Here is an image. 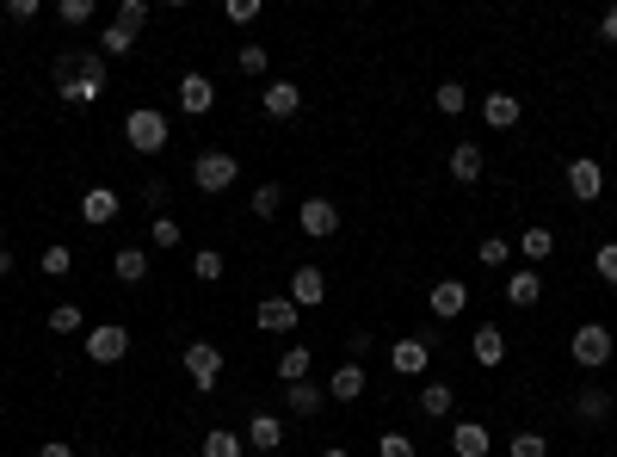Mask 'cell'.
<instances>
[{
    "instance_id": "51",
    "label": "cell",
    "mask_w": 617,
    "mask_h": 457,
    "mask_svg": "<svg viewBox=\"0 0 617 457\" xmlns=\"http://www.w3.org/2000/svg\"><path fill=\"white\" fill-rule=\"evenodd\" d=\"M7 272H13V254H7V248H0V278H7Z\"/></svg>"
},
{
    "instance_id": "45",
    "label": "cell",
    "mask_w": 617,
    "mask_h": 457,
    "mask_svg": "<svg viewBox=\"0 0 617 457\" xmlns=\"http://www.w3.org/2000/svg\"><path fill=\"white\" fill-rule=\"evenodd\" d=\"M7 19H13V25H31V19H38V0H7Z\"/></svg>"
},
{
    "instance_id": "38",
    "label": "cell",
    "mask_w": 617,
    "mask_h": 457,
    "mask_svg": "<svg viewBox=\"0 0 617 457\" xmlns=\"http://www.w3.org/2000/svg\"><path fill=\"white\" fill-rule=\"evenodd\" d=\"M506 254H513V248H506V235H488V241H476V260H482L488 272H500V266H506Z\"/></svg>"
},
{
    "instance_id": "23",
    "label": "cell",
    "mask_w": 617,
    "mask_h": 457,
    "mask_svg": "<svg viewBox=\"0 0 617 457\" xmlns=\"http://www.w3.org/2000/svg\"><path fill=\"white\" fill-rule=\"evenodd\" d=\"M247 445H260V451H278V445H284V420L260 408V414L247 420Z\"/></svg>"
},
{
    "instance_id": "52",
    "label": "cell",
    "mask_w": 617,
    "mask_h": 457,
    "mask_svg": "<svg viewBox=\"0 0 617 457\" xmlns=\"http://www.w3.org/2000/svg\"><path fill=\"white\" fill-rule=\"evenodd\" d=\"M321 457H352V451H346V445H328V451H321Z\"/></svg>"
},
{
    "instance_id": "4",
    "label": "cell",
    "mask_w": 617,
    "mask_h": 457,
    "mask_svg": "<svg viewBox=\"0 0 617 457\" xmlns=\"http://www.w3.org/2000/svg\"><path fill=\"white\" fill-rule=\"evenodd\" d=\"M568 353H574L580 371H605L611 365V328L605 322H580L574 340H568Z\"/></svg>"
},
{
    "instance_id": "48",
    "label": "cell",
    "mask_w": 617,
    "mask_h": 457,
    "mask_svg": "<svg viewBox=\"0 0 617 457\" xmlns=\"http://www.w3.org/2000/svg\"><path fill=\"white\" fill-rule=\"evenodd\" d=\"M599 38L617 50V7H605V19H599Z\"/></svg>"
},
{
    "instance_id": "2",
    "label": "cell",
    "mask_w": 617,
    "mask_h": 457,
    "mask_svg": "<svg viewBox=\"0 0 617 457\" xmlns=\"http://www.w3.org/2000/svg\"><path fill=\"white\" fill-rule=\"evenodd\" d=\"M62 81H87L93 93H105V81H112V62H105L99 50H62L56 56V87Z\"/></svg>"
},
{
    "instance_id": "18",
    "label": "cell",
    "mask_w": 617,
    "mask_h": 457,
    "mask_svg": "<svg viewBox=\"0 0 617 457\" xmlns=\"http://www.w3.org/2000/svg\"><path fill=\"white\" fill-rule=\"evenodd\" d=\"M260 105H266V118H297V105H303V93H297V81H272L266 93H260Z\"/></svg>"
},
{
    "instance_id": "13",
    "label": "cell",
    "mask_w": 617,
    "mask_h": 457,
    "mask_svg": "<svg viewBox=\"0 0 617 457\" xmlns=\"http://www.w3.org/2000/svg\"><path fill=\"white\" fill-rule=\"evenodd\" d=\"M519 118H525V99H513V93H506V87L482 99V124H488V130H513Z\"/></svg>"
},
{
    "instance_id": "33",
    "label": "cell",
    "mask_w": 617,
    "mask_h": 457,
    "mask_svg": "<svg viewBox=\"0 0 617 457\" xmlns=\"http://www.w3.org/2000/svg\"><path fill=\"white\" fill-rule=\"evenodd\" d=\"M247 204H253V217H260V223H272V217H278V204H284V186H272V180H266Z\"/></svg>"
},
{
    "instance_id": "9",
    "label": "cell",
    "mask_w": 617,
    "mask_h": 457,
    "mask_svg": "<svg viewBox=\"0 0 617 457\" xmlns=\"http://www.w3.org/2000/svg\"><path fill=\"white\" fill-rule=\"evenodd\" d=\"M426 309L439 315V322H457V315L469 309V285H463V278H439V285L426 291Z\"/></svg>"
},
{
    "instance_id": "47",
    "label": "cell",
    "mask_w": 617,
    "mask_h": 457,
    "mask_svg": "<svg viewBox=\"0 0 617 457\" xmlns=\"http://www.w3.org/2000/svg\"><path fill=\"white\" fill-rule=\"evenodd\" d=\"M346 346H352V359H358V365H365V353H371V346H377V340H371V334H365V328H358V334H352V340H346Z\"/></svg>"
},
{
    "instance_id": "50",
    "label": "cell",
    "mask_w": 617,
    "mask_h": 457,
    "mask_svg": "<svg viewBox=\"0 0 617 457\" xmlns=\"http://www.w3.org/2000/svg\"><path fill=\"white\" fill-rule=\"evenodd\" d=\"M142 198H149V204H155V217H161V204H167V186H161V180H149V186H142Z\"/></svg>"
},
{
    "instance_id": "7",
    "label": "cell",
    "mask_w": 617,
    "mask_h": 457,
    "mask_svg": "<svg viewBox=\"0 0 617 457\" xmlns=\"http://www.w3.org/2000/svg\"><path fill=\"white\" fill-rule=\"evenodd\" d=\"M124 353H130V328H118V322L87 328V359H93V365H118Z\"/></svg>"
},
{
    "instance_id": "15",
    "label": "cell",
    "mask_w": 617,
    "mask_h": 457,
    "mask_svg": "<svg viewBox=\"0 0 617 457\" xmlns=\"http://www.w3.org/2000/svg\"><path fill=\"white\" fill-rule=\"evenodd\" d=\"M210 105H216V81L210 75H186V81H179V112H186V118H204Z\"/></svg>"
},
{
    "instance_id": "11",
    "label": "cell",
    "mask_w": 617,
    "mask_h": 457,
    "mask_svg": "<svg viewBox=\"0 0 617 457\" xmlns=\"http://www.w3.org/2000/svg\"><path fill=\"white\" fill-rule=\"evenodd\" d=\"M290 303H297V309H321V303H328V278H321V266H297V272H290Z\"/></svg>"
},
{
    "instance_id": "22",
    "label": "cell",
    "mask_w": 617,
    "mask_h": 457,
    "mask_svg": "<svg viewBox=\"0 0 617 457\" xmlns=\"http://www.w3.org/2000/svg\"><path fill=\"white\" fill-rule=\"evenodd\" d=\"M574 414L587 420V427H599V420L611 414V396L599 390V383H580V390H574Z\"/></svg>"
},
{
    "instance_id": "43",
    "label": "cell",
    "mask_w": 617,
    "mask_h": 457,
    "mask_svg": "<svg viewBox=\"0 0 617 457\" xmlns=\"http://www.w3.org/2000/svg\"><path fill=\"white\" fill-rule=\"evenodd\" d=\"M593 272L605 278V285H617V241H605V248L593 254Z\"/></svg>"
},
{
    "instance_id": "35",
    "label": "cell",
    "mask_w": 617,
    "mask_h": 457,
    "mask_svg": "<svg viewBox=\"0 0 617 457\" xmlns=\"http://www.w3.org/2000/svg\"><path fill=\"white\" fill-rule=\"evenodd\" d=\"M38 266H44L50 278H68V272H75V248H62V241H56V248L38 254Z\"/></svg>"
},
{
    "instance_id": "17",
    "label": "cell",
    "mask_w": 617,
    "mask_h": 457,
    "mask_svg": "<svg viewBox=\"0 0 617 457\" xmlns=\"http://www.w3.org/2000/svg\"><path fill=\"white\" fill-rule=\"evenodd\" d=\"M284 408H290V414H297V420H315L321 408H328V396H321V390H315V383L303 377V383H284Z\"/></svg>"
},
{
    "instance_id": "19",
    "label": "cell",
    "mask_w": 617,
    "mask_h": 457,
    "mask_svg": "<svg viewBox=\"0 0 617 457\" xmlns=\"http://www.w3.org/2000/svg\"><path fill=\"white\" fill-rule=\"evenodd\" d=\"M297 303H290V297H260V328L266 334H290V328H297Z\"/></svg>"
},
{
    "instance_id": "31",
    "label": "cell",
    "mask_w": 617,
    "mask_h": 457,
    "mask_svg": "<svg viewBox=\"0 0 617 457\" xmlns=\"http://www.w3.org/2000/svg\"><path fill=\"white\" fill-rule=\"evenodd\" d=\"M118 31H130V38H136V31L142 25H149V0H118V19H112Z\"/></svg>"
},
{
    "instance_id": "21",
    "label": "cell",
    "mask_w": 617,
    "mask_h": 457,
    "mask_svg": "<svg viewBox=\"0 0 617 457\" xmlns=\"http://www.w3.org/2000/svg\"><path fill=\"white\" fill-rule=\"evenodd\" d=\"M482 167H488V161H482V149H476V143H457V149H451V180H457V186H476V180H482Z\"/></svg>"
},
{
    "instance_id": "29",
    "label": "cell",
    "mask_w": 617,
    "mask_h": 457,
    "mask_svg": "<svg viewBox=\"0 0 617 457\" xmlns=\"http://www.w3.org/2000/svg\"><path fill=\"white\" fill-rule=\"evenodd\" d=\"M223 272H229V260L216 254V248H198V254H192V278H198V285H216Z\"/></svg>"
},
{
    "instance_id": "34",
    "label": "cell",
    "mask_w": 617,
    "mask_h": 457,
    "mask_svg": "<svg viewBox=\"0 0 617 457\" xmlns=\"http://www.w3.org/2000/svg\"><path fill=\"white\" fill-rule=\"evenodd\" d=\"M130 50H136L130 31H118V25H105V31H99V56H105V62H112V56H130Z\"/></svg>"
},
{
    "instance_id": "3",
    "label": "cell",
    "mask_w": 617,
    "mask_h": 457,
    "mask_svg": "<svg viewBox=\"0 0 617 457\" xmlns=\"http://www.w3.org/2000/svg\"><path fill=\"white\" fill-rule=\"evenodd\" d=\"M241 180V161L235 155H223V149H204L198 161H192V186L204 192V198H216V192H229Z\"/></svg>"
},
{
    "instance_id": "40",
    "label": "cell",
    "mask_w": 617,
    "mask_h": 457,
    "mask_svg": "<svg viewBox=\"0 0 617 457\" xmlns=\"http://www.w3.org/2000/svg\"><path fill=\"white\" fill-rule=\"evenodd\" d=\"M266 62H272V50H260V44H241V50H235L241 75H266Z\"/></svg>"
},
{
    "instance_id": "25",
    "label": "cell",
    "mask_w": 617,
    "mask_h": 457,
    "mask_svg": "<svg viewBox=\"0 0 617 457\" xmlns=\"http://www.w3.org/2000/svg\"><path fill=\"white\" fill-rule=\"evenodd\" d=\"M451 408H457V390H451V383H439V377H432L426 390H420V414H426V420H445Z\"/></svg>"
},
{
    "instance_id": "20",
    "label": "cell",
    "mask_w": 617,
    "mask_h": 457,
    "mask_svg": "<svg viewBox=\"0 0 617 457\" xmlns=\"http://www.w3.org/2000/svg\"><path fill=\"white\" fill-rule=\"evenodd\" d=\"M488 427L482 420H457V433H451V457H488Z\"/></svg>"
},
{
    "instance_id": "1",
    "label": "cell",
    "mask_w": 617,
    "mask_h": 457,
    "mask_svg": "<svg viewBox=\"0 0 617 457\" xmlns=\"http://www.w3.org/2000/svg\"><path fill=\"white\" fill-rule=\"evenodd\" d=\"M167 136H173V124L155 112V105H136V112L124 118V143H130L136 155H161V149H167Z\"/></svg>"
},
{
    "instance_id": "5",
    "label": "cell",
    "mask_w": 617,
    "mask_h": 457,
    "mask_svg": "<svg viewBox=\"0 0 617 457\" xmlns=\"http://www.w3.org/2000/svg\"><path fill=\"white\" fill-rule=\"evenodd\" d=\"M179 359H186V377L198 383L204 396L216 390V383H223V346H210V340H192V346H186V353H179Z\"/></svg>"
},
{
    "instance_id": "26",
    "label": "cell",
    "mask_w": 617,
    "mask_h": 457,
    "mask_svg": "<svg viewBox=\"0 0 617 457\" xmlns=\"http://www.w3.org/2000/svg\"><path fill=\"white\" fill-rule=\"evenodd\" d=\"M112 272L124 278V285H142V278H149V254H142V248H118V254H112Z\"/></svg>"
},
{
    "instance_id": "39",
    "label": "cell",
    "mask_w": 617,
    "mask_h": 457,
    "mask_svg": "<svg viewBox=\"0 0 617 457\" xmlns=\"http://www.w3.org/2000/svg\"><path fill=\"white\" fill-rule=\"evenodd\" d=\"M506 451H513V457H550V439H543V433H513Z\"/></svg>"
},
{
    "instance_id": "8",
    "label": "cell",
    "mask_w": 617,
    "mask_h": 457,
    "mask_svg": "<svg viewBox=\"0 0 617 457\" xmlns=\"http://www.w3.org/2000/svg\"><path fill=\"white\" fill-rule=\"evenodd\" d=\"M297 223H303V235H315V241H328V235H340V204H334V198H303V210H297Z\"/></svg>"
},
{
    "instance_id": "36",
    "label": "cell",
    "mask_w": 617,
    "mask_h": 457,
    "mask_svg": "<svg viewBox=\"0 0 617 457\" xmlns=\"http://www.w3.org/2000/svg\"><path fill=\"white\" fill-rule=\"evenodd\" d=\"M81 328H87V322H81V309H75V303H56V309H50V334H62V340H68V334H81Z\"/></svg>"
},
{
    "instance_id": "44",
    "label": "cell",
    "mask_w": 617,
    "mask_h": 457,
    "mask_svg": "<svg viewBox=\"0 0 617 457\" xmlns=\"http://www.w3.org/2000/svg\"><path fill=\"white\" fill-rule=\"evenodd\" d=\"M99 7H93V0H62V25H87Z\"/></svg>"
},
{
    "instance_id": "32",
    "label": "cell",
    "mask_w": 617,
    "mask_h": 457,
    "mask_svg": "<svg viewBox=\"0 0 617 457\" xmlns=\"http://www.w3.org/2000/svg\"><path fill=\"white\" fill-rule=\"evenodd\" d=\"M278 377H284V383H303V377H309V346H284Z\"/></svg>"
},
{
    "instance_id": "28",
    "label": "cell",
    "mask_w": 617,
    "mask_h": 457,
    "mask_svg": "<svg viewBox=\"0 0 617 457\" xmlns=\"http://www.w3.org/2000/svg\"><path fill=\"white\" fill-rule=\"evenodd\" d=\"M519 254H525L531 266H543V260L556 254V235H550V229H525V235H519Z\"/></svg>"
},
{
    "instance_id": "49",
    "label": "cell",
    "mask_w": 617,
    "mask_h": 457,
    "mask_svg": "<svg viewBox=\"0 0 617 457\" xmlns=\"http://www.w3.org/2000/svg\"><path fill=\"white\" fill-rule=\"evenodd\" d=\"M38 457H81V451L68 445V439H50V445H38Z\"/></svg>"
},
{
    "instance_id": "16",
    "label": "cell",
    "mask_w": 617,
    "mask_h": 457,
    "mask_svg": "<svg viewBox=\"0 0 617 457\" xmlns=\"http://www.w3.org/2000/svg\"><path fill=\"white\" fill-rule=\"evenodd\" d=\"M469 353H476V365H482V371H500V365H506V334H500L494 322H482V328H476V340H469Z\"/></svg>"
},
{
    "instance_id": "6",
    "label": "cell",
    "mask_w": 617,
    "mask_h": 457,
    "mask_svg": "<svg viewBox=\"0 0 617 457\" xmlns=\"http://www.w3.org/2000/svg\"><path fill=\"white\" fill-rule=\"evenodd\" d=\"M426 365H432V334H408V340L389 346V371L395 377H426Z\"/></svg>"
},
{
    "instance_id": "27",
    "label": "cell",
    "mask_w": 617,
    "mask_h": 457,
    "mask_svg": "<svg viewBox=\"0 0 617 457\" xmlns=\"http://www.w3.org/2000/svg\"><path fill=\"white\" fill-rule=\"evenodd\" d=\"M204 457H247V439L229 433V427H210L204 433Z\"/></svg>"
},
{
    "instance_id": "10",
    "label": "cell",
    "mask_w": 617,
    "mask_h": 457,
    "mask_svg": "<svg viewBox=\"0 0 617 457\" xmlns=\"http://www.w3.org/2000/svg\"><path fill=\"white\" fill-rule=\"evenodd\" d=\"M568 192H574L580 204H593V198H605V167H599L593 155H580V161H568Z\"/></svg>"
},
{
    "instance_id": "41",
    "label": "cell",
    "mask_w": 617,
    "mask_h": 457,
    "mask_svg": "<svg viewBox=\"0 0 617 457\" xmlns=\"http://www.w3.org/2000/svg\"><path fill=\"white\" fill-rule=\"evenodd\" d=\"M149 235H155V248H179V241H186V229H179V223L167 217V210L155 217V229H149Z\"/></svg>"
},
{
    "instance_id": "30",
    "label": "cell",
    "mask_w": 617,
    "mask_h": 457,
    "mask_svg": "<svg viewBox=\"0 0 617 457\" xmlns=\"http://www.w3.org/2000/svg\"><path fill=\"white\" fill-rule=\"evenodd\" d=\"M432 105H439L445 118H463V112H469V93H463V81H445L439 93H432Z\"/></svg>"
},
{
    "instance_id": "46",
    "label": "cell",
    "mask_w": 617,
    "mask_h": 457,
    "mask_svg": "<svg viewBox=\"0 0 617 457\" xmlns=\"http://www.w3.org/2000/svg\"><path fill=\"white\" fill-rule=\"evenodd\" d=\"M229 19H235V25H253V19H260V0H229Z\"/></svg>"
},
{
    "instance_id": "42",
    "label": "cell",
    "mask_w": 617,
    "mask_h": 457,
    "mask_svg": "<svg viewBox=\"0 0 617 457\" xmlns=\"http://www.w3.org/2000/svg\"><path fill=\"white\" fill-rule=\"evenodd\" d=\"M377 457H414V439H408V433H383V439H377Z\"/></svg>"
},
{
    "instance_id": "24",
    "label": "cell",
    "mask_w": 617,
    "mask_h": 457,
    "mask_svg": "<svg viewBox=\"0 0 617 457\" xmlns=\"http://www.w3.org/2000/svg\"><path fill=\"white\" fill-rule=\"evenodd\" d=\"M506 303H513V309H531V303H543V278L525 266V272H513V278H506Z\"/></svg>"
},
{
    "instance_id": "12",
    "label": "cell",
    "mask_w": 617,
    "mask_h": 457,
    "mask_svg": "<svg viewBox=\"0 0 617 457\" xmlns=\"http://www.w3.org/2000/svg\"><path fill=\"white\" fill-rule=\"evenodd\" d=\"M118 210H124V198H118L112 186H93V192H81V223H93V229L118 223Z\"/></svg>"
},
{
    "instance_id": "14",
    "label": "cell",
    "mask_w": 617,
    "mask_h": 457,
    "mask_svg": "<svg viewBox=\"0 0 617 457\" xmlns=\"http://www.w3.org/2000/svg\"><path fill=\"white\" fill-rule=\"evenodd\" d=\"M365 390H371V377H365V365H358V359H346V365L328 377V402H358Z\"/></svg>"
},
{
    "instance_id": "37",
    "label": "cell",
    "mask_w": 617,
    "mask_h": 457,
    "mask_svg": "<svg viewBox=\"0 0 617 457\" xmlns=\"http://www.w3.org/2000/svg\"><path fill=\"white\" fill-rule=\"evenodd\" d=\"M56 93H62V105H75V112H87V105H99V99H105V93H93L87 81H62Z\"/></svg>"
}]
</instances>
